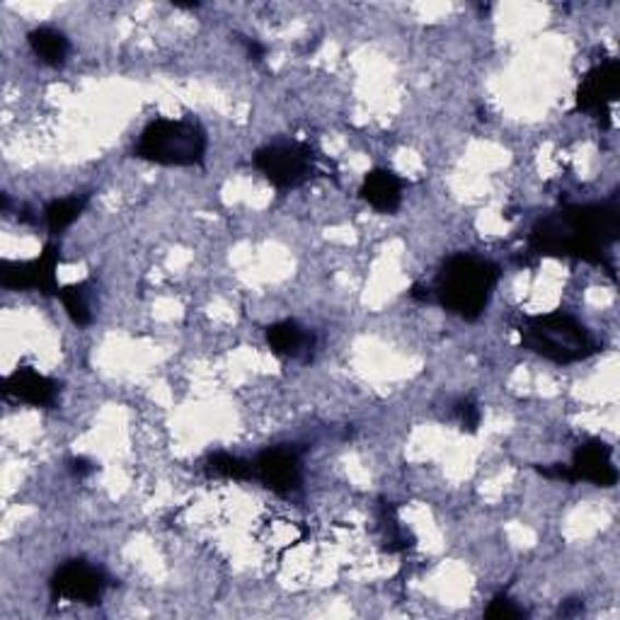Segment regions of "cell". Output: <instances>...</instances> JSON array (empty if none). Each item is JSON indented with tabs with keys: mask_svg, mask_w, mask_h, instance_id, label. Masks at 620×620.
<instances>
[{
	"mask_svg": "<svg viewBox=\"0 0 620 620\" xmlns=\"http://www.w3.org/2000/svg\"><path fill=\"white\" fill-rule=\"evenodd\" d=\"M620 238L616 201L574 204L540 219L531 231V250L543 257H572L606 265V250Z\"/></svg>",
	"mask_w": 620,
	"mask_h": 620,
	"instance_id": "cell-1",
	"label": "cell"
},
{
	"mask_svg": "<svg viewBox=\"0 0 620 620\" xmlns=\"http://www.w3.org/2000/svg\"><path fill=\"white\" fill-rule=\"evenodd\" d=\"M500 267L490 259L460 253L448 257L434 281V299L464 320H478L498 286Z\"/></svg>",
	"mask_w": 620,
	"mask_h": 620,
	"instance_id": "cell-2",
	"label": "cell"
},
{
	"mask_svg": "<svg viewBox=\"0 0 620 620\" xmlns=\"http://www.w3.org/2000/svg\"><path fill=\"white\" fill-rule=\"evenodd\" d=\"M518 335L524 349L552 364H577L601 352L596 337L574 315L562 311L524 318Z\"/></svg>",
	"mask_w": 620,
	"mask_h": 620,
	"instance_id": "cell-3",
	"label": "cell"
},
{
	"mask_svg": "<svg viewBox=\"0 0 620 620\" xmlns=\"http://www.w3.org/2000/svg\"><path fill=\"white\" fill-rule=\"evenodd\" d=\"M207 131L191 119L151 121L133 149L141 161L165 167H199L207 161Z\"/></svg>",
	"mask_w": 620,
	"mask_h": 620,
	"instance_id": "cell-4",
	"label": "cell"
},
{
	"mask_svg": "<svg viewBox=\"0 0 620 620\" xmlns=\"http://www.w3.org/2000/svg\"><path fill=\"white\" fill-rule=\"evenodd\" d=\"M255 167L277 189H296L306 185L315 173V155L306 143H272L259 149Z\"/></svg>",
	"mask_w": 620,
	"mask_h": 620,
	"instance_id": "cell-5",
	"label": "cell"
},
{
	"mask_svg": "<svg viewBox=\"0 0 620 620\" xmlns=\"http://www.w3.org/2000/svg\"><path fill=\"white\" fill-rule=\"evenodd\" d=\"M540 476L568 480V482H592L596 488H613L618 482V470L613 466L611 446L604 442H586L574 451L570 466L538 468Z\"/></svg>",
	"mask_w": 620,
	"mask_h": 620,
	"instance_id": "cell-6",
	"label": "cell"
},
{
	"mask_svg": "<svg viewBox=\"0 0 620 620\" xmlns=\"http://www.w3.org/2000/svg\"><path fill=\"white\" fill-rule=\"evenodd\" d=\"M61 250L59 245L49 243L37 259L0 262V286L10 291H39L42 296H59V281H56V267H59Z\"/></svg>",
	"mask_w": 620,
	"mask_h": 620,
	"instance_id": "cell-7",
	"label": "cell"
},
{
	"mask_svg": "<svg viewBox=\"0 0 620 620\" xmlns=\"http://www.w3.org/2000/svg\"><path fill=\"white\" fill-rule=\"evenodd\" d=\"M54 601L73 604H100L107 589V577L103 570L90 565L85 560H69L54 572L49 582Z\"/></svg>",
	"mask_w": 620,
	"mask_h": 620,
	"instance_id": "cell-8",
	"label": "cell"
},
{
	"mask_svg": "<svg viewBox=\"0 0 620 620\" xmlns=\"http://www.w3.org/2000/svg\"><path fill=\"white\" fill-rule=\"evenodd\" d=\"M253 472L269 492L281 494V498L296 492L303 478L299 454L286 446H272L262 451V454L255 458Z\"/></svg>",
	"mask_w": 620,
	"mask_h": 620,
	"instance_id": "cell-9",
	"label": "cell"
},
{
	"mask_svg": "<svg viewBox=\"0 0 620 620\" xmlns=\"http://www.w3.org/2000/svg\"><path fill=\"white\" fill-rule=\"evenodd\" d=\"M620 93V63L616 59H606L582 78L577 90V109L589 115H606V109Z\"/></svg>",
	"mask_w": 620,
	"mask_h": 620,
	"instance_id": "cell-10",
	"label": "cell"
},
{
	"mask_svg": "<svg viewBox=\"0 0 620 620\" xmlns=\"http://www.w3.org/2000/svg\"><path fill=\"white\" fill-rule=\"evenodd\" d=\"M3 390L8 398L32 405V408H51L56 398H59V383L39 374V371L32 366H17L13 374L5 378Z\"/></svg>",
	"mask_w": 620,
	"mask_h": 620,
	"instance_id": "cell-11",
	"label": "cell"
},
{
	"mask_svg": "<svg viewBox=\"0 0 620 620\" xmlns=\"http://www.w3.org/2000/svg\"><path fill=\"white\" fill-rule=\"evenodd\" d=\"M359 195L376 211L396 213L402 204V179L396 173L378 167V171H371L364 177Z\"/></svg>",
	"mask_w": 620,
	"mask_h": 620,
	"instance_id": "cell-12",
	"label": "cell"
},
{
	"mask_svg": "<svg viewBox=\"0 0 620 620\" xmlns=\"http://www.w3.org/2000/svg\"><path fill=\"white\" fill-rule=\"evenodd\" d=\"M267 344L281 359H299L311 352L315 340L296 320H281L267 328Z\"/></svg>",
	"mask_w": 620,
	"mask_h": 620,
	"instance_id": "cell-13",
	"label": "cell"
},
{
	"mask_svg": "<svg viewBox=\"0 0 620 620\" xmlns=\"http://www.w3.org/2000/svg\"><path fill=\"white\" fill-rule=\"evenodd\" d=\"M27 42H30V47H32V51H35L37 59L44 66H49V69H61L66 59H69V54H71L69 39H66L63 32L54 30V27L32 30Z\"/></svg>",
	"mask_w": 620,
	"mask_h": 620,
	"instance_id": "cell-14",
	"label": "cell"
},
{
	"mask_svg": "<svg viewBox=\"0 0 620 620\" xmlns=\"http://www.w3.org/2000/svg\"><path fill=\"white\" fill-rule=\"evenodd\" d=\"M87 207V197H66V199H54L44 209V221L51 235H61L69 225L81 217L83 209Z\"/></svg>",
	"mask_w": 620,
	"mask_h": 620,
	"instance_id": "cell-15",
	"label": "cell"
},
{
	"mask_svg": "<svg viewBox=\"0 0 620 620\" xmlns=\"http://www.w3.org/2000/svg\"><path fill=\"white\" fill-rule=\"evenodd\" d=\"M381 528H383V540H386L388 552H402L414 546V538L410 536L408 528L400 524L396 506L390 502H381Z\"/></svg>",
	"mask_w": 620,
	"mask_h": 620,
	"instance_id": "cell-16",
	"label": "cell"
},
{
	"mask_svg": "<svg viewBox=\"0 0 620 620\" xmlns=\"http://www.w3.org/2000/svg\"><path fill=\"white\" fill-rule=\"evenodd\" d=\"M59 299L63 303L66 313H69V318L78 325V328H87V325L93 323V311H90V301H87V281L59 289Z\"/></svg>",
	"mask_w": 620,
	"mask_h": 620,
	"instance_id": "cell-17",
	"label": "cell"
},
{
	"mask_svg": "<svg viewBox=\"0 0 620 620\" xmlns=\"http://www.w3.org/2000/svg\"><path fill=\"white\" fill-rule=\"evenodd\" d=\"M207 472H209V476L225 478V480H250L255 476L253 464H247V460H243L238 456H231V454L209 456Z\"/></svg>",
	"mask_w": 620,
	"mask_h": 620,
	"instance_id": "cell-18",
	"label": "cell"
},
{
	"mask_svg": "<svg viewBox=\"0 0 620 620\" xmlns=\"http://www.w3.org/2000/svg\"><path fill=\"white\" fill-rule=\"evenodd\" d=\"M526 608L518 606L516 601H512L506 594H498L494 599L490 601L488 611H484V618H492V620H518V618H526Z\"/></svg>",
	"mask_w": 620,
	"mask_h": 620,
	"instance_id": "cell-19",
	"label": "cell"
},
{
	"mask_svg": "<svg viewBox=\"0 0 620 620\" xmlns=\"http://www.w3.org/2000/svg\"><path fill=\"white\" fill-rule=\"evenodd\" d=\"M456 414L460 420V426H464V432L476 434L478 426H480V408L470 398L456 402Z\"/></svg>",
	"mask_w": 620,
	"mask_h": 620,
	"instance_id": "cell-20",
	"label": "cell"
},
{
	"mask_svg": "<svg viewBox=\"0 0 620 620\" xmlns=\"http://www.w3.org/2000/svg\"><path fill=\"white\" fill-rule=\"evenodd\" d=\"M69 470L73 472L75 478H87V476H93V472L97 470V466L93 464V460H87V458H71L69 460Z\"/></svg>",
	"mask_w": 620,
	"mask_h": 620,
	"instance_id": "cell-21",
	"label": "cell"
},
{
	"mask_svg": "<svg viewBox=\"0 0 620 620\" xmlns=\"http://www.w3.org/2000/svg\"><path fill=\"white\" fill-rule=\"evenodd\" d=\"M245 49H247V56H250L253 61H265V56H267V47L265 44H259L257 39H247L245 37Z\"/></svg>",
	"mask_w": 620,
	"mask_h": 620,
	"instance_id": "cell-22",
	"label": "cell"
},
{
	"mask_svg": "<svg viewBox=\"0 0 620 620\" xmlns=\"http://www.w3.org/2000/svg\"><path fill=\"white\" fill-rule=\"evenodd\" d=\"M577 601V599H574ZM584 611V604L582 601H577V604H572V599L568 601V606L565 608H560V613L562 616H577V613H582Z\"/></svg>",
	"mask_w": 620,
	"mask_h": 620,
	"instance_id": "cell-23",
	"label": "cell"
}]
</instances>
